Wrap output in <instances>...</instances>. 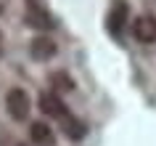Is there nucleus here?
I'll list each match as a JSON object with an SVG mask.
<instances>
[{
    "instance_id": "obj_1",
    "label": "nucleus",
    "mask_w": 156,
    "mask_h": 146,
    "mask_svg": "<svg viewBox=\"0 0 156 146\" xmlns=\"http://www.w3.org/2000/svg\"><path fill=\"white\" fill-rule=\"evenodd\" d=\"M5 109L16 122L29 120V109H32V101H29V93L24 88H11L5 93Z\"/></svg>"
},
{
    "instance_id": "obj_2",
    "label": "nucleus",
    "mask_w": 156,
    "mask_h": 146,
    "mask_svg": "<svg viewBox=\"0 0 156 146\" xmlns=\"http://www.w3.org/2000/svg\"><path fill=\"white\" fill-rule=\"evenodd\" d=\"M24 24L32 29H50V27H56V19L45 11V6H27Z\"/></svg>"
},
{
    "instance_id": "obj_3",
    "label": "nucleus",
    "mask_w": 156,
    "mask_h": 146,
    "mask_svg": "<svg viewBox=\"0 0 156 146\" xmlns=\"http://www.w3.org/2000/svg\"><path fill=\"white\" fill-rule=\"evenodd\" d=\"M58 53V45L50 37H34L32 43H29V56L34 58V61H50V58Z\"/></svg>"
},
{
    "instance_id": "obj_4",
    "label": "nucleus",
    "mask_w": 156,
    "mask_h": 146,
    "mask_svg": "<svg viewBox=\"0 0 156 146\" xmlns=\"http://www.w3.org/2000/svg\"><path fill=\"white\" fill-rule=\"evenodd\" d=\"M132 35L140 43H156V16H138L132 24Z\"/></svg>"
},
{
    "instance_id": "obj_5",
    "label": "nucleus",
    "mask_w": 156,
    "mask_h": 146,
    "mask_svg": "<svg viewBox=\"0 0 156 146\" xmlns=\"http://www.w3.org/2000/svg\"><path fill=\"white\" fill-rule=\"evenodd\" d=\"M40 112L48 114V117H53V120H64L66 114V104L58 98V93H42L40 96Z\"/></svg>"
},
{
    "instance_id": "obj_6",
    "label": "nucleus",
    "mask_w": 156,
    "mask_h": 146,
    "mask_svg": "<svg viewBox=\"0 0 156 146\" xmlns=\"http://www.w3.org/2000/svg\"><path fill=\"white\" fill-rule=\"evenodd\" d=\"M29 141H32L34 146H53V130H50V125H45V122H32L29 125Z\"/></svg>"
},
{
    "instance_id": "obj_7",
    "label": "nucleus",
    "mask_w": 156,
    "mask_h": 146,
    "mask_svg": "<svg viewBox=\"0 0 156 146\" xmlns=\"http://www.w3.org/2000/svg\"><path fill=\"white\" fill-rule=\"evenodd\" d=\"M61 125H64V136L72 138V141H80V138H85V133H87V125H85L82 120H77L74 114H66L64 120H61Z\"/></svg>"
},
{
    "instance_id": "obj_8",
    "label": "nucleus",
    "mask_w": 156,
    "mask_h": 146,
    "mask_svg": "<svg viewBox=\"0 0 156 146\" xmlns=\"http://www.w3.org/2000/svg\"><path fill=\"white\" fill-rule=\"evenodd\" d=\"M124 21H127V6H124V3H116L114 11L108 13V29L114 35H119L122 27H124Z\"/></svg>"
},
{
    "instance_id": "obj_9",
    "label": "nucleus",
    "mask_w": 156,
    "mask_h": 146,
    "mask_svg": "<svg viewBox=\"0 0 156 146\" xmlns=\"http://www.w3.org/2000/svg\"><path fill=\"white\" fill-rule=\"evenodd\" d=\"M50 85H53L58 93H69V90L77 88V82H74L66 72H53V74H50Z\"/></svg>"
},
{
    "instance_id": "obj_10",
    "label": "nucleus",
    "mask_w": 156,
    "mask_h": 146,
    "mask_svg": "<svg viewBox=\"0 0 156 146\" xmlns=\"http://www.w3.org/2000/svg\"><path fill=\"white\" fill-rule=\"evenodd\" d=\"M27 3H29V6H42L45 0H27Z\"/></svg>"
},
{
    "instance_id": "obj_11",
    "label": "nucleus",
    "mask_w": 156,
    "mask_h": 146,
    "mask_svg": "<svg viewBox=\"0 0 156 146\" xmlns=\"http://www.w3.org/2000/svg\"><path fill=\"white\" fill-rule=\"evenodd\" d=\"M0 56H3V35H0Z\"/></svg>"
}]
</instances>
